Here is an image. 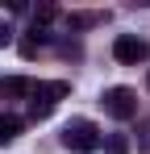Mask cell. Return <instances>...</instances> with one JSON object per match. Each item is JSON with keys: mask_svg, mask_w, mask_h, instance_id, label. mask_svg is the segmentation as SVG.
I'll return each mask as SVG.
<instances>
[{"mask_svg": "<svg viewBox=\"0 0 150 154\" xmlns=\"http://www.w3.org/2000/svg\"><path fill=\"white\" fill-rule=\"evenodd\" d=\"M146 88H150V71H146Z\"/></svg>", "mask_w": 150, "mask_h": 154, "instance_id": "11", "label": "cell"}, {"mask_svg": "<svg viewBox=\"0 0 150 154\" xmlns=\"http://www.w3.org/2000/svg\"><path fill=\"white\" fill-rule=\"evenodd\" d=\"M17 133H21V121L17 117H0V146H8Z\"/></svg>", "mask_w": 150, "mask_h": 154, "instance_id": "7", "label": "cell"}, {"mask_svg": "<svg viewBox=\"0 0 150 154\" xmlns=\"http://www.w3.org/2000/svg\"><path fill=\"white\" fill-rule=\"evenodd\" d=\"M71 92V83L67 79H46V83H33L29 88V117L33 121H46L50 112H54V104L63 100Z\"/></svg>", "mask_w": 150, "mask_h": 154, "instance_id": "1", "label": "cell"}, {"mask_svg": "<svg viewBox=\"0 0 150 154\" xmlns=\"http://www.w3.org/2000/svg\"><path fill=\"white\" fill-rule=\"evenodd\" d=\"M113 54H117V63H142L150 54V46L142 42V38H129V33H121L117 42H113Z\"/></svg>", "mask_w": 150, "mask_h": 154, "instance_id": "4", "label": "cell"}, {"mask_svg": "<svg viewBox=\"0 0 150 154\" xmlns=\"http://www.w3.org/2000/svg\"><path fill=\"white\" fill-rule=\"evenodd\" d=\"M29 88H33V79L4 75V79H0V100H29Z\"/></svg>", "mask_w": 150, "mask_h": 154, "instance_id": "5", "label": "cell"}, {"mask_svg": "<svg viewBox=\"0 0 150 154\" xmlns=\"http://www.w3.org/2000/svg\"><path fill=\"white\" fill-rule=\"evenodd\" d=\"M100 104H104V112L117 117V121H129V117L138 112V96H133V88H108V92L100 96Z\"/></svg>", "mask_w": 150, "mask_h": 154, "instance_id": "3", "label": "cell"}, {"mask_svg": "<svg viewBox=\"0 0 150 154\" xmlns=\"http://www.w3.org/2000/svg\"><path fill=\"white\" fill-rule=\"evenodd\" d=\"M104 21H108V13H71L67 17L71 29H92V25H104Z\"/></svg>", "mask_w": 150, "mask_h": 154, "instance_id": "6", "label": "cell"}, {"mask_svg": "<svg viewBox=\"0 0 150 154\" xmlns=\"http://www.w3.org/2000/svg\"><path fill=\"white\" fill-rule=\"evenodd\" d=\"M8 38H13V29H8L4 21H0V46H8Z\"/></svg>", "mask_w": 150, "mask_h": 154, "instance_id": "10", "label": "cell"}, {"mask_svg": "<svg viewBox=\"0 0 150 154\" xmlns=\"http://www.w3.org/2000/svg\"><path fill=\"white\" fill-rule=\"evenodd\" d=\"M54 17H58V8H54V4H38V13H33V25H38V21H54Z\"/></svg>", "mask_w": 150, "mask_h": 154, "instance_id": "9", "label": "cell"}, {"mask_svg": "<svg viewBox=\"0 0 150 154\" xmlns=\"http://www.w3.org/2000/svg\"><path fill=\"white\" fill-rule=\"evenodd\" d=\"M63 146L75 154H92L100 146V129L88 121V117H75V121H67V129H63Z\"/></svg>", "mask_w": 150, "mask_h": 154, "instance_id": "2", "label": "cell"}, {"mask_svg": "<svg viewBox=\"0 0 150 154\" xmlns=\"http://www.w3.org/2000/svg\"><path fill=\"white\" fill-rule=\"evenodd\" d=\"M104 150L108 154H129V137H125V133H108V137H104Z\"/></svg>", "mask_w": 150, "mask_h": 154, "instance_id": "8", "label": "cell"}]
</instances>
